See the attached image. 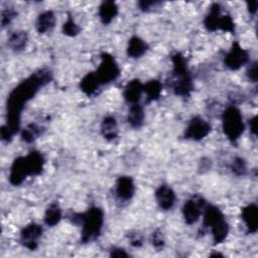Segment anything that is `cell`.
Wrapping results in <instances>:
<instances>
[{
	"instance_id": "9c48e42d",
	"label": "cell",
	"mask_w": 258,
	"mask_h": 258,
	"mask_svg": "<svg viewBox=\"0 0 258 258\" xmlns=\"http://www.w3.org/2000/svg\"><path fill=\"white\" fill-rule=\"evenodd\" d=\"M249 60V54L238 42H234L225 56V64L232 71L239 70Z\"/></svg>"
},
{
	"instance_id": "1f68e13d",
	"label": "cell",
	"mask_w": 258,
	"mask_h": 258,
	"mask_svg": "<svg viewBox=\"0 0 258 258\" xmlns=\"http://www.w3.org/2000/svg\"><path fill=\"white\" fill-rule=\"evenodd\" d=\"M16 12L12 8H6L1 12V24L5 26L11 22V20L15 17Z\"/></svg>"
},
{
	"instance_id": "8fae6325",
	"label": "cell",
	"mask_w": 258,
	"mask_h": 258,
	"mask_svg": "<svg viewBox=\"0 0 258 258\" xmlns=\"http://www.w3.org/2000/svg\"><path fill=\"white\" fill-rule=\"evenodd\" d=\"M135 186L130 176H120L116 182V195L122 201L130 200L134 195Z\"/></svg>"
},
{
	"instance_id": "d590c367",
	"label": "cell",
	"mask_w": 258,
	"mask_h": 258,
	"mask_svg": "<svg viewBox=\"0 0 258 258\" xmlns=\"http://www.w3.org/2000/svg\"><path fill=\"white\" fill-rule=\"evenodd\" d=\"M110 256H112V257H128V254L122 248H113L111 250Z\"/></svg>"
},
{
	"instance_id": "ac0fdd59",
	"label": "cell",
	"mask_w": 258,
	"mask_h": 258,
	"mask_svg": "<svg viewBox=\"0 0 258 258\" xmlns=\"http://www.w3.org/2000/svg\"><path fill=\"white\" fill-rule=\"evenodd\" d=\"M118 13V6L114 1H104L99 8V17L104 24L110 23Z\"/></svg>"
},
{
	"instance_id": "277c9868",
	"label": "cell",
	"mask_w": 258,
	"mask_h": 258,
	"mask_svg": "<svg viewBox=\"0 0 258 258\" xmlns=\"http://www.w3.org/2000/svg\"><path fill=\"white\" fill-rule=\"evenodd\" d=\"M171 61L173 66L172 72L174 81L172 87L174 94L180 97H187L192 90V83L187 70L186 60L181 53L175 52L171 55Z\"/></svg>"
},
{
	"instance_id": "6da1fadb",
	"label": "cell",
	"mask_w": 258,
	"mask_h": 258,
	"mask_svg": "<svg viewBox=\"0 0 258 258\" xmlns=\"http://www.w3.org/2000/svg\"><path fill=\"white\" fill-rule=\"evenodd\" d=\"M51 81L48 70H39L22 81L9 94L7 99V124L4 125L11 136L19 130L20 115L25 104L33 98L37 91Z\"/></svg>"
},
{
	"instance_id": "5b68a950",
	"label": "cell",
	"mask_w": 258,
	"mask_h": 258,
	"mask_svg": "<svg viewBox=\"0 0 258 258\" xmlns=\"http://www.w3.org/2000/svg\"><path fill=\"white\" fill-rule=\"evenodd\" d=\"M222 126L229 140L235 142L244 132L243 117L238 108L229 106L222 115Z\"/></svg>"
},
{
	"instance_id": "30bf717a",
	"label": "cell",
	"mask_w": 258,
	"mask_h": 258,
	"mask_svg": "<svg viewBox=\"0 0 258 258\" xmlns=\"http://www.w3.org/2000/svg\"><path fill=\"white\" fill-rule=\"evenodd\" d=\"M41 226L35 223H31L22 229L20 233V242L25 248L34 250L37 248L38 239L41 237Z\"/></svg>"
},
{
	"instance_id": "e0dca14e",
	"label": "cell",
	"mask_w": 258,
	"mask_h": 258,
	"mask_svg": "<svg viewBox=\"0 0 258 258\" xmlns=\"http://www.w3.org/2000/svg\"><path fill=\"white\" fill-rule=\"evenodd\" d=\"M101 83L96 75L95 72L87 74L81 81L80 83V88L81 90L88 96L94 95L97 90L99 89Z\"/></svg>"
},
{
	"instance_id": "ba28073f",
	"label": "cell",
	"mask_w": 258,
	"mask_h": 258,
	"mask_svg": "<svg viewBox=\"0 0 258 258\" xmlns=\"http://www.w3.org/2000/svg\"><path fill=\"white\" fill-rule=\"evenodd\" d=\"M211 132V125L202 117H194L184 132V138L195 141H200Z\"/></svg>"
},
{
	"instance_id": "3957f363",
	"label": "cell",
	"mask_w": 258,
	"mask_h": 258,
	"mask_svg": "<svg viewBox=\"0 0 258 258\" xmlns=\"http://www.w3.org/2000/svg\"><path fill=\"white\" fill-rule=\"evenodd\" d=\"M72 221L81 224V240L83 243H89L100 236L104 223V213L100 208L92 207L86 213L73 214Z\"/></svg>"
},
{
	"instance_id": "ffe728a7",
	"label": "cell",
	"mask_w": 258,
	"mask_h": 258,
	"mask_svg": "<svg viewBox=\"0 0 258 258\" xmlns=\"http://www.w3.org/2000/svg\"><path fill=\"white\" fill-rule=\"evenodd\" d=\"M101 133L107 140H113L118 136L117 121L113 116H107L101 124Z\"/></svg>"
},
{
	"instance_id": "e575fe53",
	"label": "cell",
	"mask_w": 258,
	"mask_h": 258,
	"mask_svg": "<svg viewBox=\"0 0 258 258\" xmlns=\"http://www.w3.org/2000/svg\"><path fill=\"white\" fill-rule=\"evenodd\" d=\"M257 62L254 61L250 64L247 71V77L251 82H256L257 81Z\"/></svg>"
},
{
	"instance_id": "74e56055",
	"label": "cell",
	"mask_w": 258,
	"mask_h": 258,
	"mask_svg": "<svg viewBox=\"0 0 258 258\" xmlns=\"http://www.w3.org/2000/svg\"><path fill=\"white\" fill-rule=\"evenodd\" d=\"M249 124H250L251 132H252L254 135H256V116L253 117V118L250 120Z\"/></svg>"
},
{
	"instance_id": "d6a6232c",
	"label": "cell",
	"mask_w": 258,
	"mask_h": 258,
	"mask_svg": "<svg viewBox=\"0 0 258 258\" xmlns=\"http://www.w3.org/2000/svg\"><path fill=\"white\" fill-rule=\"evenodd\" d=\"M129 239H130L131 245L134 247H140L143 244V237L141 234L137 232L129 234Z\"/></svg>"
},
{
	"instance_id": "8992f818",
	"label": "cell",
	"mask_w": 258,
	"mask_h": 258,
	"mask_svg": "<svg viewBox=\"0 0 258 258\" xmlns=\"http://www.w3.org/2000/svg\"><path fill=\"white\" fill-rule=\"evenodd\" d=\"M95 73L101 85H104L116 80L119 76L120 70L115 58L111 54L104 52L101 55L100 66Z\"/></svg>"
},
{
	"instance_id": "4316f807",
	"label": "cell",
	"mask_w": 258,
	"mask_h": 258,
	"mask_svg": "<svg viewBox=\"0 0 258 258\" xmlns=\"http://www.w3.org/2000/svg\"><path fill=\"white\" fill-rule=\"evenodd\" d=\"M43 132V128L35 123H31L27 125L21 132V138L26 143L33 142L38 136H40Z\"/></svg>"
},
{
	"instance_id": "7402d4cb",
	"label": "cell",
	"mask_w": 258,
	"mask_h": 258,
	"mask_svg": "<svg viewBox=\"0 0 258 258\" xmlns=\"http://www.w3.org/2000/svg\"><path fill=\"white\" fill-rule=\"evenodd\" d=\"M55 23V17L52 11H44L40 13L36 20V29L39 33L49 31Z\"/></svg>"
},
{
	"instance_id": "44dd1931",
	"label": "cell",
	"mask_w": 258,
	"mask_h": 258,
	"mask_svg": "<svg viewBox=\"0 0 258 258\" xmlns=\"http://www.w3.org/2000/svg\"><path fill=\"white\" fill-rule=\"evenodd\" d=\"M223 219H224V215L217 207L212 205L206 206L204 219H203V225L205 228H211Z\"/></svg>"
},
{
	"instance_id": "5bb4252c",
	"label": "cell",
	"mask_w": 258,
	"mask_h": 258,
	"mask_svg": "<svg viewBox=\"0 0 258 258\" xmlns=\"http://www.w3.org/2000/svg\"><path fill=\"white\" fill-rule=\"evenodd\" d=\"M143 93V85L142 83L135 79L130 81L125 89H124V98L128 103L136 104L141 98V95Z\"/></svg>"
},
{
	"instance_id": "d6986e66",
	"label": "cell",
	"mask_w": 258,
	"mask_h": 258,
	"mask_svg": "<svg viewBox=\"0 0 258 258\" xmlns=\"http://www.w3.org/2000/svg\"><path fill=\"white\" fill-rule=\"evenodd\" d=\"M144 117L145 115H144L143 107L138 103L132 104L127 116V121L130 124V126L133 128L141 127L144 123Z\"/></svg>"
},
{
	"instance_id": "836d02e7",
	"label": "cell",
	"mask_w": 258,
	"mask_h": 258,
	"mask_svg": "<svg viewBox=\"0 0 258 258\" xmlns=\"http://www.w3.org/2000/svg\"><path fill=\"white\" fill-rule=\"evenodd\" d=\"M158 4H160V3L157 1H140V2H138L139 8L145 12L152 10V8H155Z\"/></svg>"
},
{
	"instance_id": "7a4b0ae2",
	"label": "cell",
	"mask_w": 258,
	"mask_h": 258,
	"mask_svg": "<svg viewBox=\"0 0 258 258\" xmlns=\"http://www.w3.org/2000/svg\"><path fill=\"white\" fill-rule=\"evenodd\" d=\"M44 165V158L38 151H31L26 156L14 159L9 173V181L13 185L20 184L28 175L39 174Z\"/></svg>"
},
{
	"instance_id": "2e32d148",
	"label": "cell",
	"mask_w": 258,
	"mask_h": 258,
	"mask_svg": "<svg viewBox=\"0 0 258 258\" xmlns=\"http://www.w3.org/2000/svg\"><path fill=\"white\" fill-rule=\"evenodd\" d=\"M148 49L147 43L138 36H132L128 41L127 54L130 57L137 58L142 56Z\"/></svg>"
},
{
	"instance_id": "484cf974",
	"label": "cell",
	"mask_w": 258,
	"mask_h": 258,
	"mask_svg": "<svg viewBox=\"0 0 258 258\" xmlns=\"http://www.w3.org/2000/svg\"><path fill=\"white\" fill-rule=\"evenodd\" d=\"M211 231L213 234V239L215 244H220L224 242V240L227 238L229 233V225L226 222L225 218L219 221L213 227H211Z\"/></svg>"
},
{
	"instance_id": "f1b7e54d",
	"label": "cell",
	"mask_w": 258,
	"mask_h": 258,
	"mask_svg": "<svg viewBox=\"0 0 258 258\" xmlns=\"http://www.w3.org/2000/svg\"><path fill=\"white\" fill-rule=\"evenodd\" d=\"M231 169L236 175H244L247 172L245 160L241 157H236L231 164Z\"/></svg>"
},
{
	"instance_id": "7c38bea8",
	"label": "cell",
	"mask_w": 258,
	"mask_h": 258,
	"mask_svg": "<svg viewBox=\"0 0 258 258\" xmlns=\"http://www.w3.org/2000/svg\"><path fill=\"white\" fill-rule=\"evenodd\" d=\"M155 199L161 209L169 210L174 205L175 194L169 186L162 184L156 189Z\"/></svg>"
},
{
	"instance_id": "9a60e30c",
	"label": "cell",
	"mask_w": 258,
	"mask_h": 258,
	"mask_svg": "<svg viewBox=\"0 0 258 258\" xmlns=\"http://www.w3.org/2000/svg\"><path fill=\"white\" fill-rule=\"evenodd\" d=\"M222 17L221 14V7L218 3H214L212 4L209 13L207 14L205 20H204V24L205 27L209 30V31H216L219 29V24H220V19Z\"/></svg>"
},
{
	"instance_id": "83f0119b",
	"label": "cell",
	"mask_w": 258,
	"mask_h": 258,
	"mask_svg": "<svg viewBox=\"0 0 258 258\" xmlns=\"http://www.w3.org/2000/svg\"><path fill=\"white\" fill-rule=\"evenodd\" d=\"M62 32L68 36H76L80 32V27L75 23L72 16H69L62 25Z\"/></svg>"
},
{
	"instance_id": "4dcf8cb0",
	"label": "cell",
	"mask_w": 258,
	"mask_h": 258,
	"mask_svg": "<svg viewBox=\"0 0 258 258\" xmlns=\"http://www.w3.org/2000/svg\"><path fill=\"white\" fill-rule=\"evenodd\" d=\"M151 243L157 250H160L164 246V239L162 233L159 230H156L151 235Z\"/></svg>"
},
{
	"instance_id": "f546056e",
	"label": "cell",
	"mask_w": 258,
	"mask_h": 258,
	"mask_svg": "<svg viewBox=\"0 0 258 258\" xmlns=\"http://www.w3.org/2000/svg\"><path fill=\"white\" fill-rule=\"evenodd\" d=\"M219 29L226 31V32H234L235 31V24L230 15H222L220 19Z\"/></svg>"
},
{
	"instance_id": "52a82bcc",
	"label": "cell",
	"mask_w": 258,
	"mask_h": 258,
	"mask_svg": "<svg viewBox=\"0 0 258 258\" xmlns=\"http://www.w3.org/2000/svg\"><path fill=\"white\" fill-rule=\"evenodd\" d=\"M206 208V201L201 196H194L186 201L182 207V215L186 224L191 225L196 223Z\"/></svg>"
},
{
	"instance_id": "4fadbf2b",
	"label": "cell",
	"mask_w": 258,
	"mask_h": 258,
	"mask_svg": "<svg viewBox=\"0 0 258 258\" xmlns=\"http://www.w3.org/2000/svg\"><path fill=\"white\" fill-rule=\"evenodd\" d=\"M257 206L255 204H250L243 208L242 210V219L246 225L247 232L250 234H254L257 232L258 229V222H257Z\"/></svg>"
},
{
	"instance_id": "8d00e7d4",
	"label": "cell",
	"mask_w": 258,
	"mask_h": 258,
	"mask_svg": "<svg viewBox=\"0 0 258 258\" xmlns=\"http://www.w3.org/2000/svg\"><path fill=\"white\" fill-rule=\"evenodd\" d=\"M248 11L251 13V14H255L256 11H257V1H251V2H248Z\"/></svg>"
},
{
	"instance_id": "d4e9b609",
	"label": "cell",
	"mask_w": 258,
	"mask_h": 258,
	"mask_svg": "<svg viewBox=\"0 0 258 258\" xmlns=\"http://www.w3.org/2000/svg\"><path fill=\"white\" fill-rule=\"evenodd\" d=\"M61 219V210L56 203L49 205L44 213V223L49 227H53L59 223Z\"/></svg>"
},
{
	"instance_id": "cb8c5ba5",
	"label": "cell",
	"mask_w": 258,
	"mask_h": 258,
	"mask_svg": "<svg viewBox=\"0 0 258 258\" xmlns=\"http://www.w3.org/2000/svg\"><path fill=\"white\" fill-rule=\"evenodd\" d=\"M162 86L159 81L151 80L145 85H143V92L146 94V102H152L159 98L161 94Z\"/></svg>"
},
{
	"instance_id": "603a6c76",
	"label": "cell",
	"mask_w": 258,
	"mask_h": 258,
	"mask_svg": "<svg viewBox=\"0 0 258 258\" xmlns=\"http://www.w3.org/2000/svg\"><path fill=\"white\" fill-rule=\"evenodd\" d=\"M27 40H28V36L25 31H15L8 38L7 44L11 49L15 51H19L25 48Z\"/></svg>"
}]
</instances>
